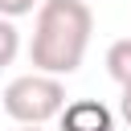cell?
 <instances>
[{"label":"cell","instance_id":"1","mask_svg":"<svg viewBox=\"0 0 131 131\" xmlns=\"http://www.w3.org/2000/svg\"><path fill=\"white\" fill-rule=\"evenodd\" d=\"M90 33H94V12L86 0H41L33 41H29L33 70L49 78L74 74L86 57Z\"/></svg>","mask_w":131,"mask_h":131},{"label":"cell","instance_id":"2","mask_svg":"<svg viewBox=\"0 0 131 131\" xmlns=\"http://www.w3.org/2000/svg\"><path fill=\"white\" fill-rule=\"evenodd\" d=\"M4 102V115L20 127H45L49 119H57L66 111V86L61 78H49V74H20L4 86L0 94Z\"/></svg>","mask_w":131,"mask_h":131},{"label":"cell","instance_id":"3","mask_svg":"<svg viewBox=\"0 0 131 131\" xmlns=\"http://www.w3.org/2000/svg\"><path fill=\"white\" fill-rule=\"evenodd\" d=\"M57 131H115V115L98 98H78L57 115Z\"/></svg>","mask_w":131,"mask_h":131},{"label":"cell","instance_id":"4","mask_svg":"<svg viewBox=\"0 0 131 131\" xmlns=\"http://www.w3.org/2000/svg\"><path fill=\"white\" fill-rule=\"evenodd\" d=\"M106 74L127 90L131 86V37H123V41H115L111 49H106Z\"/></svg>","mask_w":131,"mask_h":131},{"label":"cell","instance_id":"5","mask_svg":"<svg viewBox=\"0 0 131 131\" xmlns=\"http://www.w3.org/2000/svg\"><path fill=\"white\" fill-rule=\"evenodd\" d=\"M16 53H20V33H16V25H12L8 16H0V70L12 66Z\"/></svg>","mask_w":131,"mask_h":131},{"label":"cell","instance_id":"6","mask_svg":"<svg viewBox=\"0 0 131 131\" xmlns=\"http://www.w3.org/2000/svg\"><path fill=\"white\" fill-rule=\"evenodd\" d=\"M33 4H41V0H0V16H8V20L29 16V12H33Z\"/></svg>","mask_w":131,"mask_h":131},{"label":"cell","instance_id":"7","mask_svg":"<svg viewBox=\"0 0 131 131\" xmlns=\"http://www.w3.org/2000/svg\"><path fill=\"white\" fill-rule=\"evenodd\" d=\"M119 119L131 127V86H127V90H123V98H119Z\"/></svg>","mask_w":131,"mask_h":131},{"label":"cell","instance_id":"8","mask_svg":"<svg viewBox=\"0 0 131 131\" xmlns=\"http://www.w3.org/2000/svg\"><path fill=\"white\" fill-rule=\"evenodd\" d=\"M16 131H45V127H16Z\"/></svg>","mask_w":131,"mask_h":131}]
</instances>
